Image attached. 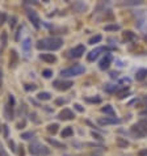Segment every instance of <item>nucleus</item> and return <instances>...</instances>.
<instances>
[{
	"mask_svg": "<svg viewBox=\"0 0 147 156\" xmlns=\"http://www.w3.org/2000/svg\"><path fill=\"white\" fill-rule=\"evenodd\" d=\"M101 41V36H95V37H92L89 40V45H95V43L100 42Z\"/></svg>",
	"mask_w": 147,
	"mask_h": 156,
	"instance_id": "27",
	"label": "nucleus"
},
{
	"mask_svg": "<svg viewBox=\"0 0 147 156\" xmlns=\"http://www.w3.org/2000/svg\"><path fill=\"white\" fill-rule=\"evenodd\" d=\"M17 62H19V55H17L16 50L11 51V57H9V67L14 68L17 66Z\"/></svg>",
	"mask_w": 147,
	"mask_h": 156,
	"instance_id": "12",
	"label": "nucleus"
},
{
	"mask_svg": "<svg viewBox=\"0 0 147 156\" xmlns=\"http://www.w3.org/2000/svg\"><path fill=\"white\" fill-rule=\"evenodd\" d=\"M139 156H147V148L146 150H142V151H139V153H138Z\"/></svg>",
	"mask_w": 147,
	"mask_h": 156,
	"instance_id": "43",
	"label": "nucleus"
},
{
	"mask_svg": "<svg viewBox=\"0 0 147 156\" xmlns=\"http://www.w3.org/2000/svg\"><path fill=\"white\" fill-rule=\"evenodd\" d=\"M7 20V14L4 12H0V25H3Z\"/></svg>",
	"mask_w": 147,
	"mask_h": 156,
	"instance_id": "34",
	"label": "nucleus"
},
{
	"mask_svg": "<svg viewBox=\"0 0 147 156\" xmlns=\"http://www.w3.org/2000/svg\"><path fill=\"white\" fill-rule=\"evenodd\" d=\"M106 50H109V47H97V49H95V50H92L89 54L87 55L88 62H93L95 59H97V58H99L100 53H102V51H106Z\"/></svg>",
	"mask_w": 147,
	"mask_h": 156,
	"instance_id": "6",
	"label": "nucleus"
},
{
	"mask_svg": "<svg viewBox=\"0 0 147 156\" xmlns=\"http://www.w3.org/2000/svg\"><path fill=\"white\" fill-rule=\"evenodd\" d=\"M38 100H43V101H47V100L51 99V94L49 93V92H41V93H38Z\"/></svg>",
	"mask_w": 147,
	"mask_h": 156,
	"instance_id": "21",
	"label": "nucleus"
},
{
	"mask_svg": "<svg viewBox=\"0 0 147 156\" xmlns=\"http://www.w3.org/2000/svg\"><path fill=\"white\" fill-rule=\"evenodd\" d=\"M66 156H68V155H66Z\"/></svg>",
	"mask_w": 147,
	"mask_h": 156,
	"instance_id": "52",
	"label": "nucleus"
},
{
	"mask_svg": "<svg viewBox=\"0 0 147 156\" xmlns=\"http://www.w3.org/2000/svg\"><path fill=\"white\" fill-rule=\"evenodd\" d=\"M147 77V70L146 68H142V70H138L135 74V79L138 80V81H142V80H144Z\"/></svg>",
	"mask_w": 147,
	"mask_h": 156,
	"instance_id": "14",
	"label": "nucleus"
},
{
	"mask_svg": "<svg viewBox=\"0 0 147 156\" xmlns=\"http://www.w3.org/2000/svg\"><path fill=\"white\" fill-rule=\"evenodd\" d=\"M4 116H5L7 119H13L14 114H13V108H11L9 105H7L4 108Z\"/></svg>",
	"mask_w": 147,
	"mask_h": 156,
	"instance_id": "15",
	"label": "nucleus"
},
{
	"mask_svg": "<svg viewBox=\"0 0 147 156\" xmlns=\"http://www.w3.org/2000/svg\"><path fill=\"white\" fill-rule=\"evenodd\" d=\"M117 75H118L117 72H110V77H113V79L114 77H117Z\"/></svg>",
	"mask_w": 147,
	"mask_h": 156,
	"instance_id": "47",
	"label": "nucleus"
},
{
	"mask_svg": "<svg viewBox=\"0 0 147 156\" xmlns=\"http://www.w3.org/2000/svg\"><path fill=\"white\" fill-rule=\"evenodd\" d=\"M144 41H147V36H146V37H144Z\"/></svg>",
	"mask_w": 147,
	"mask_h": 156,
	"instance_id": "50",
	"label": "nucleus"
},
{
	"mask_svg": "<svg viewBox=\"0 0 147 156\" xmlns=\"http://www.w3.org/2000/svg\"><path fill=\"white\" fill-rule=\"evenodd\" d=\"M21 30H23V26H20V28H19V30H17V34H16V41H19V38H20V33H21Z\"/></svg>",
	"mask_w": 147,
	"mask_h": 156,
	"instance_id": "42",
	"label": "nucleus"
},
{
	"mask_svg": "<svg viewBox=\"0 0 147 156\" xmlns=\"http://www.w3.org/2000/svg\"><path fill=\"white\" fill-rule=\"evenodd\" d=\"M101 112H102V113H105V114H109L110 117H114V116H116V113H114L113 108H112L110 105H105L104 108L101 109Z\"/></svg>",
	"mask_w": 147,
	"mask_h": 156,
	"instance_id": "18",
	"label": "nucleus"
},
{
	"mask_svg": "<svg viewBox=\"0 0 147 156\" xmlns=\"http://www.w3.org/2000/svg\"><path fill=\"white\" fill-rule=\"evenodd\" d=\"M74 134V130H72V127H66V129H63V131L60 133V135H62V138H68V136H71Z\"/></svg>",
	"mask_w": 147,
	"mask_h": 156,
	"instance_id": "19",
	"label": "nucleus"
},
{
	"mask_svg": "<svg viewBox=\"0 0 147 156\" xmlns=\"http://www.w3.org/2000/svg\"><path fill=\"white\" fill-rule=\"evenodd\" d=\"M92 136H93L95 139H97V140H101V139H102L101 136H100L99 134H96V133H95V131H92Z\"/></svg>",
	"mask_w": 147,
	"mask_h": 156,
	"instance_id": "41",
	"label": "nucleus"
},
{
	"mask_svg": "<svg viewBox=\"0 0 147 156\" xmlns=\"http://www.w3.org/2000/svg\"><path fill=\"white\" fill-rule=\"evenodd\" d=\"M121 81L122 83H130V79H127V77H126V79H122Z\"/></svg>",
	"mask_w": 147,
	"mask_h": 156,
	"instance_id": "48",
	"label": "nucleus"
},
{
	"mask_svg": "<svg viewBox=\"0 0 147 156\" xmlns=\"http://www.w3.org/2000/svg\"><path fill=\"white\" fill-rule=\"evenodd\" d=\"M74 113L70 110V109H63L62 112L59 113V116H58V118L62 119V121H70V119H74Z\"/></svg>",
	"mask_w": 147,
	"mask_h": 156,
	"instance_id": "11",
	"label": "nucleus"
},
{
	"mask_svg": "<svg viewBox=\"0 0 147 156\" xmlns=\"http://www.w3.org/2000/svg\"><path fill=\"white\" fill-rule=\"evenodd\" d=\"M33 136H34V133H33V131H28V133L21 134V138H23V139H25V140H29L30 138H33Z\"/></svg>",
	"mask_w": 147,
	"mask_h": 156,
	"instance_id": "25",
	"label": "nucleus"
},
{
	"mask_svg": "<svg viewBox=\"0 0 147 156\" xmlns=\"http://www.w3.org/2000/svg\"><path fill=\"white\" fill-rule=\"evenodd\" d=\"M117 146L120 148H126L129 146V142L126 139H124V138H117Z\"/></svg>",
	"mask_w": 147,
	"mask_h": 156,
	"instance_id": "20",
	"label": "nucleus"
},
{
	"mask_svg": "<svg viewBox=\"0 0 147 156\" xmlns=\"http://www.w3.org/2000/svg\"><path fill=\"white\" fill-rule=\"evenodd\" d=\"M85 8H87V7H85V4H83V3H76V4H74V9H75L76 12H83Z\"/></svg>",
	"mask_w": 147,
	"mask_h": 156,
	"instance_id": "23",
	"label": "nucleus"
},
{
	"mask_svg": "<svg viewBox=\"0 0 147 156\" xmlns=\"http://www.w3.org/2000/svg\"><path fill=\"white\" fill-rule=\"evenodd\" d=\"M42 75H43V77L49 79V77H51V75H53V71H51V70H43Z\"/></svg>",
	"mask_w": 147,
	"mask_h": 156,
	"instance_id": "32",
	"label": "nucleus"
},
{
	"mask_svg": "<svg viewBox=\"0 0 147 156\" xmlns=\"http://www.w3.org/2000/svg\"><path fill=\"white\" fill-rule=\"evenodd\" d=\"M74 108L76 109V110L79 112V113H83V112H84V108H83V106L80 105V104H75V105H74Z\"/></svg>",
	"mask_w": 147,
	"mask_h": 156,
	"instance_id": "36",
	"label": "nucleus"
},
{
	"mask_svg": "<svg viewBox=\"0 0 147 156\" xmlns=\"http://www.w3.org/2000/svg\"><path fill=\"white\" fill-rule=\"evenodd\" d=\"M85 53V47L84 45H78L76 47H74L72 50L70 51V57L71 58H80L83 54Z\"/></svg>",
	"mask_w": 147,
	"mask_h": 156,
	"instance_id": "8",
	"label": "nucleus"
},
{
	"mask_svg": "<svg viewBox=\"0 0 147 156\" xmlns=\"http://www.w3.org/2000/svg\"><path fill=\"white\" fill-rule=\"evenodd\" d=\"M65 102H66L65 99H58V100H55V104H57V105H62V104H65Z\"/></svg>",
	"mask_w": 147,
	"mask_h": 156,
	"instance_id": "40",
	"label": "nucleus"
},
{
	"mask_svg": "<svg viewBox=\"0 0 147 156\" xmlns=\"http://www.w3.org/2000/svg\"><path fill=\"white\" fill-rule=\"evenodd\" d=\"M30 45H32V43H30V38H26V40L23 42V47H24V50L28 51V50H29V47H30Z\"/></svg>",
	"mask_w": 147,
	"mask_h": 156,
	"instance_id": "29",
	"label": "nucleus"
},
{
	"mask_svg": "<svg viewBox=\"0 0 147 156\" xmlns=\"http://www.w3.org/2000/svg\"><path fill=\"white\" fill-rule=\"evenodd\" d=\"M53 85L58 89V91H67V89H70L74 85V83L72 81H66V80H55Z\"/></svg>",
	"mask_w": 147,
	"mask_h": 156,
	"instance_id": "5",
	"label": "nucleus"
},
{
	"mask_svg": "<svg viewBox=\"0 0 147 156\" xmlns=\"http://www.w3.org/2000/svg\"><path fill=\"white\" fill-rule=\"evenodd\" d=\"M29 152L34 156H47V155H50V150H49L47 147H45V146L40 144V143H37V142L32 143V144L29 146Z\"/></svg>",
	"mask_w": 147,
	"mask_h": 156,
	"instance_id": "3",
	"label": "nucleus"
},
{
	"mask_svg": "<svg viewBox=\"0 0 147 156\" xmlns=\"http://www.w3.org/2000/svg\"><path fill=\"white\" fill-rule=\"evenodd\" d=\"M19 156H25V152H24V147H23V146L20 147V152H19Z\"/></svg>",
	"mask_w": 147,
	"mask_h": 156,
	"instance_id": "45",
	"label": "nucleus"
},
{
	"mask_svg": "<svg viewBox=\"0 0 147 156\" xmlns=\"http://www.w3.org/2000/svg\"><path fill=\"white\" fill-rule=\"evenodd\" d=\"M8 144H9V147H11V150L14 152V151H16V148H14V142H13V140H8Z\"/></svg>",
	"mask_w": 147,
	"mask_h": 156,
	"instance_id": "39",
	"label": "nucleus"
},
{
	"mask_svg": "<svg viewBox=\"0 0 147 156\" xmlns=\"http://www.w3.org/2000/svg\"><path fill=\"white\" fill-rule=\"evenodd\" d=\"M110 63H112V55L106 54L101 60H100V63H99L100 70H108V68H109V66H110Z\"/></svg>",
	"mask_w": 147,
	"mask_h": 156,
	"instance_id": "10",
	"label": "nucleus"
},
{
	"mask_svg": "<svg viewBox=\"0 0 147 156\" xmlns=\"http://www.w3.org/2000/svg\"><path fill=\"white\" fill-rule=\"evenodd\" d=\"M40 59H42L46 63H55L57 62V57L54 54H40Z\"/></svg>",
	"mask_w": 147,
	"mask_h": 156,
	"instance_id": "13",
	"label": "nucleus"
},
{
	"mask_svg": "<svg viewBox=\"0 0 147 156\" xmlns=\"http://www.w3.org/2000/svg\"><path fill=\"white\" fill-rule=\"evenodd\" d=\"M16 23H17V17L16 16L9 17V26H11V29H13L14 26H16Z\"/></svg>",
	"mask_w": 147,
	"mask_h": 156,
	"instance_id": "28",
	"label": "nucleus"
},
{
	"mask_svg": "<svg viewBox=\"0 0 147 156\" xmlns=\"http://www.w3.org/2000/svg\"><path fill=\"white\" fill-rule=\"evenodd\" d=\"M85 100H87L88 102H97V104H99V102L101 101V100H100L99 97H96V99H85Z\"/></svg>",
	"mask_w": 147,
	"mask_h": 156,
	"instance_id": "38",
	"label": "nucleus"
},
{
	"mask_svg": "<svg viewBox=\"0 0 147 156\" xmlns=\"http://www.w3.org/2000/svg\"><path fill=\"white\" fill-rule=\"evenodd\" d=\"M124 37H125V40H126V41H131V40L135 38V34H134L133 31L127 30V31H125V33H124Z\"/></svg>",
	"mask_w": 147,
	"mask_h": 156,
	"instance_id": "22",
	"label": "nucleus"
},
{
	"mask_svg": "<svg viewBox=\"0 0 147 156\" xmlns=\"http://www.w3.org/2000/svg\"><path fill=\"white\" fill-rule=\"evenodd\" d=\"M25 126V121H21L20 123H17V129H23Z\"/></svg>",
	"mask_w": 147,
	"mask_h": 156,
	"instance_id": "44",
	"label": "nucleus"
},
{
	"mask_svg": "<svg viewBox=\"0 0 147 156\" xmlns=\"http://www.w3.org/2000/svg\"><path fill=\"white\" fill-rule=\"evenodd\" d=\"M63 45V40L58 37H47V38H42L37 42L36 47L38 50H58L60 49Z\"/></svg>",
	"mask_w": 147,
	"mask_h": 156,
	"instance_id": "1",
	"label": "nucleus"
},
{
	"mask_svg": "<svg viewBox=\"0 0 147 156\" xmlns=\"http://www.w3.org/2000/svg\"><path fill=\"white\" fill-rule=\"evenodd\" d=\"M25 91H28V92H30V91H36L37 89V85H34V84H25Z\"/></svg>",
	"mask_w": 147,
	"mask_h": 156,
	"instance_id": "30",
	"label": "nucleus"
},
{
	"mask_svg": "<svg viewBox=\"0 0 147 156\" xmlns=\"http://www.w3.org/2000/svg\"><path fill=\"white\" fill-rule=\"evenodd\" d=\"M1 84H3V72L0 71V87H1Z\"/></svg>",
	"mask_w": 147,
	"mask_h": 156,
	"instance_id": "46",
	"label": "nucleus"
},
{
	"mask_svg": "<svg viewBox=\"0 0 147 156\" xmlns=\"http://www.w3.org/2000/svg\"><path fill=\"white\" fill-rule=\"evenodd\" d=\"M104 89H105V92H108V93H113V92L118 91L120 87L118 85H113V84H108L104 87Z\"/></svg>",
	"mask_w": 147,
	"mask_h": 156,
	"instance_id": "17",
	"label": "nucleus"
},
{
	"mask_svg": "<svg viewBox=\"0 0 147 156\" xmlns=\"http://www.w3.org/2000/svg\"><path fill=\"white\" fill-rule=\"evenodd\" d=\"M47 143H50L53 147H55V148H66V146L63 144V143H60V142H58V140H55V139H51V138H47Z\"/></svg>",
	"mask_w": 147,
	"mask_h": 156,
	"instance_id": "16",
	"label": "nucleus"
},
{
	"mask_svg": "<svg viewBox=\"0 0 147 156\" xmlns=\"http://www.w3.org/2000/svg\"><path fill=\"white\" fill-rule=\"evenodd\" d=\"M58 123H53V125H49L47 126V130H49V133H51V134H57V131H58Z\"/></svg>",
	"mask_w": 147,
	"mask_h": 156,
	"instance_id": "24",
	"label": "nucleus"
},
{
	"mask_svg": "<svg viewBox=\"0 0 147 156\" xmlns=\"http://www.w3.org/2000/svg\"><path fill=\"white\" fill-rule=\"evenodd\" d=\"M97 122L100 125L105 126V125H116V123H120L121 121L118 118H116V117H105V118H99Z\"/></svg>",
	"mask_w": 147,
	"mask_h": 156,
	"instance_id": "7",
	"label": "nucleus"
},
{
	"mask_svg": "<svg viewBox=\"0 0 147 156\" xmlns=\"http://www.w3.org/2000/svg\"><path fill=\"white\" fill-rule=\"evenodd\" d=\"M83 72H85V68L83 66H72V67H68V68H65L60 71V75L63 77H70V76H78V75H82Z\"/></svg>",
	"mask_w": 147,
	"mask_h": 156,
	"instance_id": "4",
	"label": "nucleus"
},
{
	"mask_svg": "<svg viewBox=\"0 0 147 156\" xmlns=\"http://www.w3.org/2000/svg\"><path fill=\"white\" fill-rule=\"evenodd\" d=\"M104 29H105V30H108V31H109V30H114V31H116V30H118V29H120V25H106Z\"/></svg>",
	"mask_w": 147,
	"mask_h": 156,
	"instance_id": "31",
	"label": "nucleus"
},
{
	"mask_svg": "<svg viewBox=\"0 0 147 156\" xmlns=\"http://www.w3.org/2000/svg\"><path fill=\"white\" fill-rule=\"evenodd\" d=\"M14 102H16V101H14V97L12 96V94H9V96H8V105L11 106V108H13Z\"/></svg>",
	"mask_w": 147,
	"mask_h": 156,
	"instance_id": "33",
	"label": "nucleus"
},
{
	"mask_svg": "<svg viewBox=\"0 0 147 156\" xmlns=\"http://www.w3.org/2000/svg\"><path fill=\"white\" fill-rule=\"evenodd\" d=\"M1 130H3V134H4V138H8V134H9V129L7 125H3V127H1Z\"/></svg>",
	"mask_w": 147,
	"mask_h": 156,
	"instance_id": "35",
	"label": "nucleus"
},
{
	"mask_svg": "<svg viewBox=\"0 0 147 156\" xmlns=\"http://www.w3.org/2000/svg\"><path fill=\"white\" fill-rule=\"evenodd\" d=\"M0 156H8V153H7V151L4 150V147L1 144H0Z\"/></svg>",
	"mask_w": 147,
	"mask_h": 156,
	"instance_id": "37",
	"label": "nucleus"
},
{
	"mask_svg": "<svg viewBox=\"0 0 147 156\" xmlns=\"http://www.w3.org/2000/svg\"><path fill=\"white\" fill-rule=\"evenodd\" d=\"M143 101H144V104H146V105H147V97H144V100H143Z\"/></svg>",
	"mask_w": 147,
	"mask_h": 156,
	"instance_id": "49",
	"label": "nucleus"
},
{
	"mask_svg": "<svg viewBox=\"0 0 147 156\" xmlns=\"http://www.w3.org/2000/svg\"><path fill=\"white\" fill-rule=\"evenodd\" d=\"M28 18L32 21V24L34 25V28L36 29H38L40 28V17H38V14H37V12H34V11H32V9H29L28 11Z\"/></svg>",
	"mask_w": 147,
	"mask_h": 156,
	"instance_id": "9",
	"label": "nucleus"
},
{
	"mask_svg": "<svg viewBox=\"0 0 147 156\" xmlns=\"http://www.w3.org/2000/svg\"><path fill=\"white\" fill-rule=\"evenodd\" d=\"M7 40H8V34H7V31H3L1 33V46L3 47L7 46Z\"/></svg>",
	"mask_w": 147,
	"mask_h": 156,
	"instance_id": "26",
	"label": "nucleus"
},
{
	"mask_svg": "<svg viewBox=\"0 0 147 156\" xmlns=\"http://www.w3.org/2000/svg\"><path fill=\"white\" fill-rule=\"evenodd\" d=\"M131 134L137 138H143L147 135V121L146 119H141L135 125L131 127Z\"/></svg>",
	"mask_w": 147,
	"mask_h": 156,
	"instance_id": "2",
	"label": "nucleus"
},
{
	"mask_svg": "<svg viewBox=\"0 0 147 156\" xmlns=\"http://www.w3.org/2000/svg\"><path fill=\"white\" fill-rule=\"evenodd\" d=\"M0 130H1V127H0Z\"/></svg>",
	"mask_w": 147,
	"mask_h": 156,
	"instance_id": "51",
	"label": "nucleus"
}]
</instances>
